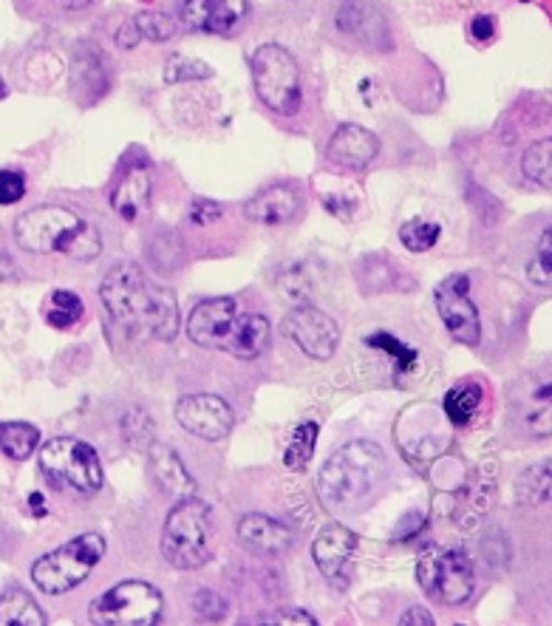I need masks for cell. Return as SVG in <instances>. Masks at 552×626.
<instances>
[{"label": "cell", "mask_w": 552, "mask_h": 626, "mask_svg": "<svg viewBox=\"0 0 552 626\" xmlns=\"http://www.w3.org/2000/svg\"><path fill=\"white\" fill-rule=\"evenodd\" d=\"M100 298L108 318L128 332L145 329L159 340H174L179 332V304L174 289L151 284L133 261H122L108 270Z\"/></svg>", "instance_id": "obj_1"}, {"label": "cell", "mask_w": 552, "mask_h": 626, "mask_svg": "<svg viewBox=\"0 0 552 626\" xmlns=\"http://www.w3.org/2000/svg\"><path fill=\"white\" fill-rule=\"evenodd\" d=\"M14 241L34 255L60 253L74 261H93L102 253V235L68 207H32L14 221Z\"/></svg>", "instance_id": "obj_2"}, {"label": "cell", "mask_w": 552, "mask_h": 626, "mask_svg": "<svg viewBox=\"0 0 552 626\" xmlns=\"http://www.w3.org/2000/svg\"><path fill=\"white\" fill-rule=\"evenodd\" d=\"M386 473V451L377 442H346L320 468L318 496L327 507H354L383 485Z\"/></svg>", "instance_id": "obj_3"}, {"label": "cell", "mask_w": 552, "mask_h": 626, "mask_svg": "<svg viewBox=\"0 0 552 626\" xmlns=\"http://www.w3.org/2000/svg\"><path fill=\"white\" fill-rule=\"evenodd\" d=\"M250 68H253V86L261 106L278 117H295L303 102V80H300L298 61L289 54V48L264 43L250 57Z\"/></svg>", "instance_id": "obj_4"}, {"label": "cell", "mask_w": 552, "mask_h": 626, "mask_svg": "<svg viewBox=\"0 0 552 626\" xmlns=\"http://www.w3.org/2000/svg\"><path fill=\"white\" fill-rule=\"evenodd\" d=\"M106 556L100 534H80L32 564V581L46 595H66L80 586Z\"/></svg>", "instance_id": "obj_5"}, {"label": "cell", "mask_w": 552, "mask_h": 626, "mask_svg": "<svg viewBox=\"0 0 552 626\" xmlns=\"http://www.w3.org/2000/svg\"><path fill=\"white\" fill-rule=\"evenodd\" d=\"M162 556L176 570H196L210 559V505L199 496L179 499L162 530Z\"/></svg>", "instance_id": "obj_6"}, {"label": "cell", "mask_w": 552, "mask_h": 626, "mask_svg": "<svg viewBox=\"0 0 552 626\" xmlns=\"http://www.w3.org/2000/svg\"><path fill=\"white\" fill-rule=\"evenodd\" d=\"M41 471L54 487L77 493H97L102 487V462L88 442L77 437H54L41 448Z\"/></svg>", "instance_id": "obj_7"}, {"label": "cell", "mask_w": 552, "mask_h": 626, "mask_svg": "<svg viewBox=\"0 0 552 626\" xmlns=\"http://www.w3.org/2000/svg\"><path fill=\"white\" fill-rule=\"evenodd\" d=\"M417 581L433 601L445 606L465 604L476 586L467 556L451 547H426L417 559Z\"/></svg>", "instance_id": "obj_8"}, {"label": "cell", "mask_w": 552, "mask_h": 626, "mask_svg": "<svg viewBox=\"0 0 552 626\" xmlns=\"http://www.w3.org/2000/svg\"><path fill=\"white\" fill-rule=\"evenodd\" d=\"M162 593L147 581H122L111 586L100 598L91 601L93 624L100 626H151L162 618Z\"/></svg>", "instance_id": "obj_9"}, {"label": "cell", "mask_w": 552, "mask_h": 626, "mask_svg": "<svg viewBox=\"0 0 552 626\" xmlns=\"http://www.w3.org/2000/svg\"><path fill=\"white\" fill-rule=\"evenodd\" d=\"M433 304L445 323L448 334L462 347H476L482 340L479 309L471 298V278L467 275H451L440 281L433 289Z\"/></svg>", "instance_id": "obj_10"}, {"label": "cell", "mask_w": 552, "mask_h": 626, "mask_svg": "<svg viewBox=\"0 0 552 626\" xmlns=\"http://www.w3.org/2000/svg\"><path fill=\"white\" fill-rule=\"evenodd\" d=\"M284 334L312 360H332L340 347L338 323L327 312H320L318 307H309V304L292 309L284 318Z\"/></svg>", "instance_id": "obj_11"}, {"label": "cell", "mask_w": 552, "mask_h": 626, "mask_svg": "<svg viewBox=\"0 0 552 626\" xmlns=\"http://www.w3.org/2000/svg\"><path fill=\"white\" fill-rule=\"evenodd\" d=\"M357 550V536L346 525H327L314 536L312 559L318 564L320 575L338 593H346L352 584V559Z\"/></svg>", "instance_id": "obj_12"}, {"label": "cell", "mask_w": 552, "mask_h": 626, "mask_svg": "<svg viewBox=\"0 0 552 626\" xmlns=\"http://www.w3.org/2000/svg\"><path fill=\"white\" fill-rule=\"evenodd\" d=\"M176 422L205 442H221L233 431V408L216 394H187L176 403Z\"/></svg>", "instance_id": "obj_13"}, {"label": "cell", "mask_w": 552, "mask_h": 626, "mask_svg": "<svg viewBox=\"0 0 552 626\" xmlns=\"http://www.w3.org/2000/svg\"><path fill=\"white\" fill-rule=\"evenodd\" d=\"M332 23L360 46L379 48L388 41V23L377 0H334Z\"/></svg>", "instance_id": "obj_14"}, {"label": "cell", "mask_w": 552, "mask_h": 626, "mask_svg": "<svg viewBox=\"0 0 552 626\" xmlns=\"http://www.w3.org/2000/svg\"><path fill=\"white\" fill-rule=\"evenodd\" d=\"M250 12V0H185L181 23L190 32L233 34Z\"/></svg>", "instance_id": "obj_15"}, {"label": "cell", "mask_w": 552, "mask_h": 626, "mask_svg": "<svg viewBox=\"0 0 552 626\" xmlns=\"http://www.w3.org/2000/svg\"><path fill=\"white\" fill-rule=\"evenodd\" d=\"M235 323V300L233 298H210L196 304L187 320V334L196 347L221 349L230 338Z\"/></svg>", "instance_id": "obj_16"}, {"label": "cell", "mask_w": 552, "mask_h": 626, "mask_svg": "<svg viewBox=\"0 0 552 626\" xmlns=\"http://www.w3.org/2000/svg\"><path fill=\"white\" fill-rule=\"evenodd\" d=\"M379 154V140L363 125H340L327 145V160L340 171H363Z\"/></svg>", "instance_id": "obj_17"}, {"label": "cell", "mask_w": 552, "mask_h": 626, "mask_svg": "<svg viewBox=\"0 0 552 626\" xmlns=\"http://www.w3.org/2000/svg\"><path fill=\"white\" fill-rule=\"evenodd\" d=\"M300 210V196L295 187L289 185H273L264 187L253 199L244 205L246 221L261 227H280L289 224V221L298 216Z\"/></svg>", "instance_id": "obj_18"}, {"label": "cell", "mask_w": 552, "mask_h": 626, "mask_svg": "<svg viewBox=\"0 0 552 626\" xmlns=\"http://www.w3.org/2000/svg\"><path fill=\"white\" fill-rule=\"evenodd\" d=\"M239 541L261 556H280L292 547V530L284 521L264 514H246L239 519Z\"/></svg>", "instance_id": "obj_19"}, {"label": "cell", "mask_w": 552, "mask_h": 626, "mask_svg": "<svg viewBox=\"0 0 552 626\" xmlns=\"http://www.w3.org/2000/svg\"><path fill=\"white\" fill-rule=\"evenodd\" d=\"M151 194H154V176L145 165H133L111 194V207L113 213L120 216L122 221H136L151 205Z\"/></svg>", "instance_id": "obj_20"}, {"label": "cell", "mask_w": 552, "mask_h": 626, "mask_svg": "<svg viewBox=\"0 0 552 626\" xmlns=\"http://www.w3.org/2000/svg\"><path fill=\"white\" fill-rule=\"evenodd\" d=\"M269 338H273V329H269V320L264 315L253 312L244 315V318H235L233 332L224 340L227 352L239 360H255L269 349Z\"/></svg>", "instance_id": "obj_21"}, {"label": "cell", "mask_w": 552, "mask_h": 626, "mask_svg": "<svg viewBox=\"0 0 552 626\" xmlns=\"http://www.w3.org/2000/svg\"><path fill=\"white\" fill-rule=\"evenodd\" d=\"M151 465L156 471V480L165 487L174 499H187V496H196V482L194 476L185 471L181 465L179 453L167 446H151Z\"/></svg>", "instance_id": "obj_22"}, {"label": "cell", "mask_w": 552, "mask_h": 626, "mask_svg": "<svg viewBox=\"0 0 552 626\" xmlns=\"http://www.w3.org/2000/svg\"><path fill=\"white\" fill-rule=\"evenodd\" d=\"M0 626H46V613L23 590L0 595Z\"/></svg>", "instance_id": "obj_23"}, {"label": "cell", "mask_w": 552, "mask_h": 626, "mask_svg": "<svg viewBox=\"0 0 552 626\" xmlns=\"http://www.w3.org/2000/svg\"><path fill=\"white\" fill-rule=\"evenodd\" d=\"M41 448V431L29 422H0V451L7 453L9 460L23 462Z\"/></svg>", "instance_id": "obj_24"}, {"label": "cell", "mask_w": 552, "mask_h": 626, "mask_svg": "<svg viewBox=\"0 0 552 626\" xmlns=\"http://www.w3.org/2000/svg\"><path fill=\"white\" fill-rule=\"evenodd\" d=\"M479 406H482L479 383H460V386H453L451 392L445 394V400H442V411L448 414V420L460 428H465L467 422L476 417Z\"/></svg>", "instance_id": "obj_25"}, {"label": "cell", "mask_w": 552, "mask_h": 626, "mask_svg": "<svg viewBox=\"0 0 552 626\" xmlns=\"http://www.w3.org/2000/svg\"><path fill=\"white\" fill-rule=\"evenodd\" d=\"M314 446H318V422L303 420L295 428L292 440H289L287 453H284V465L289 471H303L312 462Z\"/></svg>", "instance_id": "obj_26"}, {"label": "cell", "mask_w": 552, "mask_h": 626, "mask_svg": "<svg viewBox=\"0 0 552 626\" xmlns=\"http://www.w3.org/2000/svg\"><path fill=\"white\" fill-rule=\"evenodd\" d=\"M521 171H525L527 179L536 182V185L550 187V182H552V140L550 136L532 142V145L527 147L525 160H521Z\"/></svg>", "instance_id": "obj_27"}, {"label": "cell", "mask_w": 552, "mask_h": 626, "mask_svg": "<svg viewBox=\"0 0 552 626\" xmlns=\"http://www.w3.org/2000/svg\"><path fill=\"white\" fill-rule=\"evenodd\" d=\"M516 496L525 505H544L550 499V462L530 468L516 482Z\"/></svg>", "instance_id": "obj_28"}, {"label": "cell", "mask_w": 552, "mask_h": 626, "mask_svg": "<svg viewBox=\"0 0 552 626\" xmlns=\"http://www.w3.org/2000/svg\"><path fill=\"white\" fill-rule=\"evenodd\" d=\"M440 224L428 219H408L399 227V241L408 253H428L437 241H440Z\"/></svg>", "instance_id": "obj_29"}, {"label": "cell", "mask_w": 552, "mask_h": 626, "mask_svg": "<svg viewBox=\"0 0 552 626\" xmlns=\"http://www.w3.org/2000/svg\"><path fill=\"white\" fill-rule=\"evenodd\" d=\"M82 318V300L77 298L74 293H66V289H57L48 298V309H46V320L52 323L54 329H68L74 327L77 320Z\"/></svg>", "instance_id": "obj_30"}, {"label": "cell", "mask_w": 552, "mask_h": 626, "mask_svg": "<svg viewBox=\"0 0 552 626\" xmlns=\"http://www.w3.org/2000/svg\"><path fill=\"white\" fill-rule=\"evenodd\" d=\"M133 21H136V26H140L142 37H147V41H154V43L170 41V37L179 32V23H176L174 18L165 12H142V14H136Z\"/></svg>", "instance_id": "obj_31"}, {"label": "cell", "mask_w": 552, "mask_h": 626, "mask_svg": "<svg viewBox=\"0 0 552 626\" xmlns=\"http://www.w3.org/2000/svg\"><path fill=\"white\" fill-rule=\"evenodd\" d=\"M207 77H213V72L201 61H190V57L174 54V57L165 63V83H170V86L187 80H207Z\"/></svg>", "instance_id": "obj_32"}, {"label": "cell", "mask_w": 552, "mask_h": 626, "mask_svg": "<svg viewBox=\"0 0 552 626\" xmlns=\"http://www.w3.org/2000/svg\"><path fill=\"white\" fill-rule=\"evenodd\" d=\"M368 347L372 349H383V352L391 354L394 360H397V369L399 372H408V369L417 366V352L413 349H408L406 343H399L397 338H391V334H374V338H368Z\"/></svg>", "instance_id": "obj_33"}, {"label": "cell", "mask_w": 552, "mask_h": 626, "mask_svg": "<svg viewBox=\"0 0 552 626\" xmlns=\"http://www.w3.org/2000/svg\"><path fill=\"white\" fill-rule=\"evenodd\" d=\"M194 613L199 615L201 620H221L227 613V601L221 598L219 593H213V590H199V593L194 595Z\"/></svg>", "instance_id": "obj_34"}, {"label": "cell", "mask_w": 552, "mask_h": 626, "mask_svg": "<svg viewBox=\"0 0 552 626\" xmlns=\"http://www.w3.org/2000/svg\"><path fill=\"white\" fill-rule=\"evenodd\" d=\"M552 235L550 233H544V241H541V246H539V255L532 259V264H530V270H527V275H530V281L536 284V287H544V289H550V275H552V270H550V259H552Z\"/></svg>", "instance_id": "obj_35"}, {"label": "cell", "mask_w": 552, "mask_h": 626, "mask_svg": "<svg viewBox=\"0 0 552 626\" xmlns=\"http://www.w3.org/2000/svg\"><path fill=\"white\" fill-rule=\"evenodd\" d=\"M26 196V176L21 171H0V205H14Z\"/></svg>", "instance_id": "obj_36"}, {"label": "cell", "mask_w": 552, "mask_h": 626, "mask_svg": "<svg viewBox=\"0 0 552 626\" xmlns=\"http://www.w3.org/2000/svg\"><path fill=\"white\" fill-rule=\"evenodd\" d=\"M221 216H224V205H219V201L213 199H194V205H190V221H194V224L210 227L216 224Z\"/></svg>", "instance_id": "obj_37"}, {"label": "cell", "mask_w": 552, "mask_h": 626, "mask_svg": "<svg viewBox=\"0 0 552 626\" xmlns=\"http://www.w3.org/2000/svg\"><path fill=\"white\" fill-rule=\"evenodd\" d=\"M266 624H275V626H314V615H309L307 609H278L266 618Z\"/></svg>", "instance_id": "obj_38"}, {"label": "cell", "mask_w": 552, "mask_h": 626, "mask_svg": "<svg viewBox=\"0 0 552 626\" xmlns=\"http://www.w3.org/2000/svg\"><path fill=\"white\" fill-rule=\"evenodd\" d=\"M467 34H471V41L476 43H490L496 37V21H493L490 14H476L471 23H467Z\"/></svg>", "instance_id": "obj_39"}, {"label": "cell", "mask_w": 552, "mask_h": 626, "mask_svg": "<svg viewBox=\"0 0 552 626\" xmlns=\"http://www.w3.org/2000/svg\"><path fill=\"white\" fill-rule=\"evenodd\" d=\"M117 48H122V52H131V48L140 46L142 41V32L140 26H136V21H125L120 29H117Z\"/></svg>", "instance_id": "obj_40"}, {"label": "cell", "mask_w": 552, "mask_h": 626, "mask_svg": "<svg viewBox=\"0 0 552 626\" xmlns=\"http://www.w3.org/2000/svg\"><path fill=\"white\" fill-rule=\"evenodd\" d=\"M91 3L93 0H43V7L52 9V12H63V14L82 12V9H88Z\"/></svg>", "instance_id": "obj_41"}, {"label": "cell", "mask_w": 552, "mask_h": 626, "mask_svg": "<svg viewBox=\"0 0 552 626\" xmlns=\"http://www.w3.org/2000/svg\"><path fill=\"white\" fill-rule=\"evenodd\" d=\"M399 624H402V626H411V624L433 626V615L428 613V609H422V606H411L408 613H402V618H399Z\"/></svg>", "instance_id": "obj_42"}, {"label": "cell", "mask_w": 552, "mask_h": 626, "mask_svg": "<svg viewBox=\"0 0 552 626\" xmlns=\"http://www.w3.org/2000/svg\"><path fill=\"white\" fill-rule=\"evenodd\" d=\"M18 275H21V270H18L12 255L0 250V281H14Z\"/></svg>", "instance_id": "obj_43"}, {"label": "cell", "mask_w": 552, "mask_h": 626, "mask_svg": "<svg viewBox=\"0 0 552 626\" xmlns=\"http://www.w3.org/2000/svg\"><path fill=\"white\" fill-rule=\"evenodd\" d=\"M7 97V83H3V77H0V100Z\"/></svg>", "instance_id": "obj_44"}, {"label": "cell", "mask_w": 552, "mask_h": 626, "mask_svg": "<svg viewBox=\"0 0 552 626\" xmlns=\"http://www.w3.org/2000/svg\"><path fill=\"white\" fill-rule=\"evenodd\" d=\"M519 3H530V0H519Z\"/></svg>", "instance_id": "obj_45"}]
</instances>
